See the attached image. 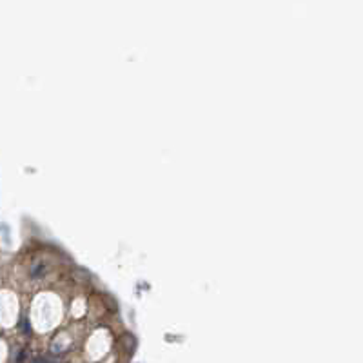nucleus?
Returning a JSON list of instances; mask_svg holds the SVG:
<instances>
[]
</instances>
